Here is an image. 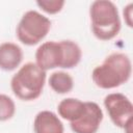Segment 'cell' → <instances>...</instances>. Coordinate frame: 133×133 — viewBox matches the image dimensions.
Listing matches in <instances>:
<instances>
[{
    "label": "cell",
    "mask_w": 133,
    "mask_h": 133,
    "mask_svg": "<svg viewBox=\"0 0 133 133\" xmlns=\"http://www.w3.org/2000/svg\"><path fill=\"white\" fill-rule=\"evenodd\" d=\"M123 15H124V19L125 22L127 24L128 27H132L133 26V3H129L123 10Z\"/></svg>",
    "instance_id": "9a60e30c"
},
{
    "label": "cell",
    "mask_w": 133,
    "mask_h": 133,
    "mask_svg": "<svg viewBox=\"0 0 133 133\" xmlns=\"http://www.w3.org/2000/svg\"><path fill=\"white\" fill-rule=\"evenodd\" d=\"M103 121V111L95 102H85L84 112L74 122L70 123L75 133H97Z\"/></svg>",
    "instance_id": "52a82bcc"
},
{
    "label": "cell",
    "mask_w": 133,
    "mask_h": 133,
    "mask_svg": "<svg viewBox=\"0 0 133 133\" xmlns=\"http://www.w3.org/2000/svg\"><path fill=\"white\" fill-rule=\"evenodd\" d=\"M64 3L65 2L63 0H37L36 1L37 6L49 15H55L59 12L62 9Z\"/></svg>",
    "instance_id": "5bb4252c"
},
{
    "label": "cell",
    "mask_w": 133,
    "mask_h": 133,
    "mask_svg": "<svg viewBox=\"0 0 133 133\" xmlns=\"http://www.w3.org/2000/svg\"><path fill=\"white\" fill-rule=\"evenodd\" d=\"M85 110V102H82L75 98H66L60 101L57 106L59 116L63 119L74 122L77 119Z\"/></svg>",
    "instance_id": "30bf717a"
},
{
    "label": "cell",
    "mask_w": 133,
    "mask_h": 133,
    "mask_svg": "<svg viewBox=\"0 0 133 133\" xmlns=\"http://www.w3.org/2000/svg\"><path fill=\"white\" fill-rule=\"evenodd\" d=\"M50 87L59 95L70 92L74 87V80L70 74L63 71H57L50 75L49 78Z\"/></svg>",
    "instance_id": "8fae6325"
},
{
    "label": "cell",
    "mask_w": 133,
    "mask_h": 133,
    "mask_svg": "<svg viewBox=\"0 0 133 133\" xmlns=\"http://www.w3.org/2000/svg\"><path fill=\"white\" fill-rule=\"evenodd\" d=\"M51 29V21L36 10H28L17 26V37L26 46H34L46 37Z\"/></svg>",
    "instance_id": "277c9868"
},
{
    "label": "cell",
    "mask_w": 133,
    "mask_h": 133,
    "mask_svg": "<svg viewBox=\"0 0 133 133\" xmlns=\"http://www.w3.org/2000/svg\"><path fill=\"white\" fill-rule=\"evenodd\" d=\"M64 49L62 41L60 42H46L42 44L35 52V63L44 71L55 68L63 69Z\"/></svg>",
    "instance_id": "8992f818"
},
{
    "label": "cell",
    "mask_w": 133,
    "mask_h": 133,
    "mask_svg": "<svg viewBox=\"0 0 133 133\" xmlns=\"http://www.w3.org/2000/svg\"><path fill=\"white\" fill-rule=\"evenodd\" d=\"M104 106L112 123L122 129L133 122V105L128 97L121 92H112L105 97Z\"/></svg>",
    "instance_id": "5b68a950"
},
{
    "label": "cell",
    "mask_w": 133,
    "mask_h": 133,
    "mask_svg": "<svg viewBox=\"0 0 133 133\" xmlns=\"http://www.w3.org/2000/svg\"><path fill=\"white\" fill-rule=\"evenodd\" d=\"M45 82L46 71L38 68L35 62H27L12 76L10 87L20 100L33 101L42 95Z\"/></svg>",
    "instance_id": "3957f363"
},
{
    "label": "cell",
    "mask_w": 133,
    "mask_h": 133,
    "mask_svg": "<svg viewBox=\"0 0 133 133\" xmlns=\"http://www.w3.org/2000/svg\"><path fill=\"white\" fill-rule=\"evenodd\" d=\"M64 49V62L63 69H73L81 60L82 51L80 47L73 41H62Z\"/></svg>",
    "instance_id": "7c38bea8"
},
{
    "label": "cell",
    "mask_w": 133,
    "mask_h": 133,
    "mask_svg": "<svg viewBox=\"0 0 133 133\" xmlns=\"http://www.w3.org/2000/svg\"><path fill=\"white\" fill-rule=\"evenodd\" d=\"M16 112V105L14 100L4 95L0 94V122H6L10 119Z\"/></svg>",
    "instance_id": "4fadbf2b"
},
{
    "label": "cell",
    "mask_w": 133,
    "mask_h": 133,
    "mask_svg": "<svg viewBox=\"0 0 133 133\" xmlns=\"http://www.w3.org/2000/svg\"><path fill=\"white\" fill-rule=\"evenodd\" d=\"M132 74V63L128 55L114 52L108 55L102 64L91 73L94 83L102 89H111L126 83Z\"/></svg>",
    "instance_id": "6da1fadb"
},
{
    "label": "cell",
    "mask_w": 133,
    "mask_h": 133,
    "mask_svg": "<svg viewBox=\"0 0 133 133\" xmlns=\"http://www.w3.org/2000/svg\"><path fill=\"white\" fill-rule=\"evenodd\" d=\"M34 133H63V124L52 111H39L33 121Z\"/></svg>",
    "instance_id": "9c48e42d"
},
{
    "label": "cell",
    "mask_w": 133,
    "mask_h": 133,
    "mask_svg": "<svg viewBox=\"0 0 133 133\" xmlns=\"http://www.w3.org/2000/svg\"><path fill=\"white\" fill-rule=\"evenodd\" d=\"M91 31L100 41L114 38L121 30V19L116 5L109 0L94 1L89 7Z\"/></svg>",
    "instance_id": "7a4b0ae2"
},
{
    "label": "cell",
    "mask_w": 133,
    "mask_h": 133,
    "mask_svg": "<svg viewBox=\"0 0 133 133\" xmlns=\"http://www.w3.org/2000/svg\"><path fill=\"white\" fill-rule=\"evenodd\" d=\"M23 60V51L15 43L0 44V69L6 72L16 70Z\"/></svg>",
    "instance_id": "ba28073f"
}]
</instances>
